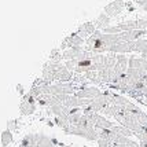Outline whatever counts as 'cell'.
<instances>
[{"label": "cell", "mask_w": 147, "mask_h": 147, "mask_svg": "<svg viewBox=\"0 0 147 147\" xmlns=\"http://www.w3.org/2000/svg\"><path fill=\"white\" fill-rule=\"evenodd\" d=\"M110 98H111V92L110 91H105V92H102V95H99L94 100H91L90 106L85 107V109L95 111V113H102V110L106 109L110 105Z\"/></svg>", "instance_id": "1"}, {"label": "cell", "mask_w": 147, "mask_h": 147, "mask_svg": "<svg viewBox=\"0 0 147 147\" xmlns=\"http://www.w3.org/2000/svg\"><path fill=\"white\" fill-rule=\"evenodd\" d=\"M37 109V100L36 98H33L32 95L26 94L22 99V102L19 105V110H21V114L22 115H30L33 114Z\"/></svg>", "instance_id": "2"}, {"label": "cell", "mask_w": 147, "mask_h": 147, "mask_svg": "<svg viewBox=\"0 0 147 147\" xmlns=\"http://www.w3.org/2000/svg\"><path fill=\"white\" fill-rule=\"evenodd\" d=\"M73 74L66 66L65 63H57V70H55V81H59V83H69L73 80Z\"/></svg>", "instance_id": "3"}, {"label": "cell", "mask_w": 147, "mask_h": 147, "mask_svg": "<svg viewBox=\"0 0 147 147\" xmlns=\"http://www.w3.org/2000/svg\"><path fill=\"white\" fill-rule=\"evenodd\" d=\"M74 95L77 98L81 99H88V100H94L95 98H98L99 95H102V91L99 90L98 87H83L77 91Z\"/></svg>", "instance_id": "4"}, {"label": "cell", "mask_w": 147, "mask_h": 147, "mask_svg": "<svg viewBox=\"0 0 147 147\" xmlns=\"http://www.w3.org/2000/svg\"><path fill=\"white\" fill-rule=\"evenodd\" d=\"M124 7H125V0H114V1L109 3L107 6L105 7L103 13L106 15H109L110 18H114L124 10Z\"/></svg>", "instance_id": "5"}, {"label": "cell", "mask_w": 147, "mask_h": 147, "mask_svg": "<svg viewBox=\"0 0 147 147\" xmlns=\"http://www.w3.org/2000/svg\"><path fill=\"white\" fill-rule=\"evenodd\" d=\"M85 43V40L81 38L77 33H71L70 36L63 38V41L61 43V48L59 50H66V48H71V47H81Z\"/></svg>", "instance_id": "6"}, {"label": "cell", "mask_w": 147, "mask_h": 147, "mask_svg": "<svg viewBox=\"0 0 147 147\" xmlns=\"http://www.w3.org/2000/svg\"><path fill=\"white\" fill-rule=\"evenodd\" d=\"M57 63L59 62H52V61H48L45 62L44 66H43V78H44L47 83H55V70H57Z\"/></svg>", "instance_id": "7"}, {"label": "cell", "mask_w": 147, "mask_h": 147, "mask_svg": "<svg viewBox=\"0 0 147 147\" xmlns=\"http://www.w3.org/2000/svg\"><path fill=\"white\" fill-rule=\"evenodd\" d=\"M96 30H98V29H96V26L94 25V22H92V21H90V22H85V24H83V25L78 26V29H77L76 33L81 38L87 40V38L90 37V36H92Z\"/></svg>", "instance_id": "8"}, {"label": "cell", "mask_w": 147, "mask_h": 147, "mask_svg": "<svg viewBox=\"0 0 147 147\" xmlns=\"http://www.w3.org/2000/svg\"><path fill=\"white\" fill-rule=\"evenodd\" d=\"M85 50L83 45L81 47H71V48H67V50H65L62 52V59L65 61H70V59H77V58L80 57L83 51Z\"/></svg>", "instance_id": "9"}, {"label": "cell", "mask_w": 147, "mask_h": 147, "mask_svg": "<svg viewBox=\"0 0 147 147\" xmlns=\"http://www.w3.org/2000/svg\"><path fill=\"white\" fill-rule=\"evenodd\" d=\"M110 21H111V18H110L109 15H106L105 13H102V14H99V17H98L95 21H92V22H94V25L96 26L98 30H103L105 28L110 26Z\"/></svg>", "instance_id": "10"}, {"label": "cell", "mask_w": 147, "mask_h": 147, "mask_svg": "<svg viewBox=\"0 0 147 147\" xmlns=\"http://www.w3.org/2000/svg\"><path fill=\"white\" fill-rule=\"evenodd\" d=\"M94 127H95V129H111L114 127V122H111L110 120H107L105 115L99 114L98 118H96Z\"/></svg>", "instance_id": "11"}, {"label": "cell", "mask_w": 147, "mask_h": 147, "mask_svg": "<svg viewBox=\"0 0 147 147\" xmlns=\"http://www.w3.org/2000/svg\"><path fill=\"white\" fill-rule=\"evenodd\" d=\"M135 52H139L142 58L147 59V38H140L135 41Z\"/></svg>", "instance_id": "12"}, {"label": "cell", "mask_w": 147, "mask_h": 147, "mask_svg": "<svg viewBox=\"0 0 147 147\" xmlns=\"http://www.w3.org/2000/svg\"><path fill=\"white\" fill-rule=\"evenodd\" d=\"M13 142V132L10 129H4L1 132V147H7Z\"/></svg>", "instance_id": "13"}, {"label": "cell", "mask_w": 147, "mask_h": 147, "mask_svg": "<svg viewBox=\"0 0 147 147\" xmlns=\"http://www.w3.org/2000/svg\"><path fill=\"white\" fill-rule=\"evenodd\" d=\"M111 131H113V132H115L117 135H121V136H127V138H131V136L134 135L128 128H125V127H122V125H115V124H114V127L111 128Z\"/></svg>", "instance_id": "14"}, {"label": "cell", "mask_w": 147, "mask_h": 147, "mask_svg": "<svg viewBox=\"0 0 147 147\" xmlns=\"http://www.w3.org/2000/svg\"><path fill=\"white\" fill-rule=\"evenodd\" d=\"M85 78L88 80V81H91V83H94V84H100L99 83V74H98V71L95 70H88L85 74Z\"/></svg>", "instance_id": "15"}, {"label": "cell", "mask_w": 147, "mask_h": 147, "mask_svg": "<svg viewBox=\"0 0 147 147\" xmlns=\"http://www.w3.org/2000/svg\"><path fill=\"white\" fill-rule=\"evenodd\" d=\"M61 59H62V54H61V50L59 48H54L50 54V61L52 62H61Z\"/></svg>", "instance_id": "16"}, {"label": "cell", "mask_w": 147, "mask_h": 147, "mask_svg": "<svg viewBox=\"0 0 147 147\" xmlns=\"http://www.w3.org/2000/svg\"><path fill=\"white\" fill-rule=\"evenodd\" d=\"M96 143H98V146L99 147H110L113 143L110 140H107V139H102V138H99L98 140H96Z\"/></svg>", "instance_id": "17"}, {"label": "cell", "mask_w": 147, "mask_h": 147, "mask_svg": "<svg viewBox=\"0 0 147 147\" xmlns=\"http://www.w3.org/2000/svg\"><path fill=\"white\" fill-rule=\"evenodd\" d=\"M18 124L19 121L18 120H10V121L7 122V129H10V131H13V129H18Z\"/></svg>", "instance_id": "18"}, {"label": "cell", "mask_w": 147, "mask_h": 147, "mask_svg": "<svg viewBox=\"0 0 147 147\" xmlns=\"http://www.w3.org/2000/svg\"><path fill=\"white\" fill-rule=\"evenodd\" d=\"M135 3L138 4V6L140 7L142 10H144V11H147V0H134Z\"/></svg>", "instance_id": "19"}, {"label": "cell", "mask_w": 147, "mask_h": 147, "mask_svg": "<svg viewBox=\"0 0 147 147\" xmlns=\"http://www.w3.org/2000/svg\"><path fill=\"white\" fill-rule=\"evenodd\" d=\"M110 147H118V146H117V144H111V146H110Z\"/></svg>", "instance_id": "20"}, {"label": "cell", "mask_w": 147, "mask_h": 147, "mask_svg": "<svg viewBox=\"0 0 147 147\" xmlns=\"http://www.w3.org/2000/svg\"><path fill=\"white\" fill-rule=\"evenodd\" d=\"M139 147H140V146H139Z\"/></svg>", "instance_id": "21"}]
</instances>
